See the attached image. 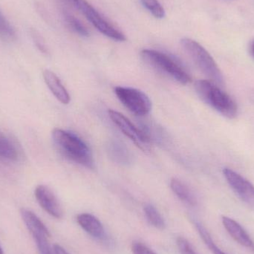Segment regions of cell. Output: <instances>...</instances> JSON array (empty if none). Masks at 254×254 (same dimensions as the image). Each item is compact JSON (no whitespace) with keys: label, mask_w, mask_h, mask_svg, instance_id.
Masks as SVG:
<instances>
[{"label":"cell","mask_w":254,"mask_h":254,"mask_svg":"<svg viewBox=\"0 0 254 254\" xmlns=\"http://www.w3.org/2000/svg\"><path fill=\"white\" fill-rule=\"evenodd\" d=\"M52 139L57 149L64 158L89 169L95 167L92 150L77 134L57 128L52 131Z\"/></svg>","instance_id":"6da1fadb"},{"label":"cell","mask_w":254,"mask_h":254,"mask_svg":"<svg viewBox=\"0 0 254 254\" xmlns=\"http://www.w3.org/2000/svg\"><path fill=\"white\" fill-rule=\"evenodd\" d=\"M194 86L198 97L218 113L230 119L237 116V103L217 85L210 80H199L195 81Z\"/></svg>","instance_id":"7a4b0ae2"},{"label":"cell","mask_w":254,"mask_h":254,"mask_svg":"<svg viewBox=\"0 0 254 254\" xmlns=\"http://www.w3.org/2000/svg\"><path fill=\"white\" fill-rule=\"evenodd\" d=\"M140 57L149 66L178 83L183 85L190 83V75L183 65L167 54L153 49H143Z\"/></svg>","instance_id":"3957f363"},{"label":"cell","mask_w":254,"mask_h":254,"mask_svg":"<svg viewBox=\"0 0 254 254\" xmlns=\"http://www.w3.org/2000/svg\"><path fill=\"white\" fill-rule=\"evenodd\" d=\"M182 47L189 55L200 71L218 86L224 84V77L220 68L208 52L195 40L190 38L182 39Z\"/></svg>","instance_id":"277c9868"},{"label":"cell","mask_w":254,"mask_h":254,"mask_svg":"<svg viewBox=\"0 0 254 254\" xmlns=\"http://www.w3.org/2000/svg\"><path fill=\"white\" fill-rule=\"evenodd\" d=\"M115 93L127 110L136 116H146L152 110L149 97L139 89L117 86L115 88Z\"/></svg>","instance_id":"5b68a950"},{"label":"cell","mask_w":254,"mask_h":254,"mask_svg":"<svg viewBox=\"0 0 254 254\" xmlns=\"http://www.w3.org/2000/svg\"><path fill=\"white\" fill-rule=\"evenodd\" d=\"M77 7L101 34L115 41H126L127 37L125 34L109 22L86 0H79Z\"/></svg>","instance_id":"8992f818"},{"label":"cell","mask_w":254,"mask_h":254,"mask_svg":"<svg viewBox=\"0 0 254 254\" xmlns=\"http://www.w3.org/2000/svg\"><path fill=\"white\" fill-rule=\"evenodd\" d=\"M108 113L113 123L119 127V129L137 147L140 148L143 152H147L150 151L151 139L146 131L134 126L127 117L119 112L110 110Z\"/></svg>","instance_id":"52a82bcc"},{"label":"cell","mask_w":254,"mask_h":254,"mask_svg":"<svg viewBox=\"0 0 254 254\" xmlns=\"http://www.w3.org/2000/svg\"><path fill=\"white\" fill-rule=\"evenodd\" d=\"M223 174L237 196L249 207L254 209V185L246 178L231 169H224Z\"/></svg>","instance_id":"ba28073f"},{"label":"cell","mask_w":254,"mask_h":254,"mask_svg":"<svg viewBox=\"0 0 254 254\" xmlns=\"http://www.w3.org/2000/svg\"><path fill=\"white\" fill-rule=\"evenodd\" d=\"M36 199L40 207L55 219H61L64 215L59 200L53 191L46 185H39L34 191Z\"/></svg>","instance_id":"9c48e42d"},{"label":"cell","mask_w":254,"mask_h":254,"mask_svg":"<svg viewBox=\"0 0 254 254\" xmlns=\"http://www.w3.org/2000/svg\"><path fill=\"white\" fill-rule=\"evenodd\" d=\"M222 224L227 232L237 243L254 252V242L240 223L228 216H222Z\"/></svg>","instance_id":"30bf717a"},{"label":"cell","mask_w":254,"mask_h":254,"mask_svg":"<svg viewBox=\"0 0 254 254\" xmlns=\"http://www.w3.org/2000/svg\"><path fill=\"white\" fill-rule=\"evenodd\" d=\"M43 75L45 83L55 98L63 104H69L71 101L69 93L56 74L50 70L46 69L43 71Z\"/></svg>","instance_id":"8fae6325"},{"label":"cell","mask_w":254,"mask_h":254,"mask_svg":"<svg viewBox=\"0 0 254 254\" xmlns=\"http://www.w3.org/2000/svg\"><path fill=\"white\" fill-rule=\"evenodd\" d=\"M20 214L25 226L28 228L30 234L32 235L33 238L43 236L51 237L50 232L47 227L34 212L28 209L22 208Z\"/></svg>","instance_id":"7c38bea8"},{"label":"cell","mask_w":254,"mask_h":254,"mask_svg":"<svg viewBox=\"0 0 254 254\" xmlns=\"http://www.w3.org/2000/svg\"><path fill=\"white\" fill-rule=\"evenodd\" d=\"M78 225L93 238L101 240L104 237V228L101 221L93 215L81 213L77 216Z\"/></svg>","instance_id":"4fadbf2b"},{"label":"cell","mask_w":254,"mask_h":254,"mask_svg":"<svg viewBox=\"0 0 254 254\" xmlns=\"http://www.w3.org/2000/svg\"><path fill=\"white\" fill-rule=\"evenodd\" d=\"M19 155L16 143L0 129V158L7 161H16Z\"/></svg>","instance_id":"5bb4252c"},{"label":"cell","mask_w":254,"mask_h":254,"mask_svg":"<svg viewBox=\"0 0 254 254\" xmlns=\"http://www.w3.org/2000/svg\"><path fill=\"white\" fill-rule=\"evenodd\" d=\"M170 188L176 196L188 205L194 206L197 204V200L192 191L182 181L173 179L170 182Z\"/></svg>","instance_id":"9a60e30c"},{"label":"cell","mask_w":254,"mask_h":254,"mask_svg":"<svg viewBox=\"0 0 254 254\" xmlns=\"http://www.w3.org/2000/svg\"><path fill=\"white\" fill-rule=\"evenodd\" d=\"M63 15H64L65 24L71 31L82 37H89V30L83 25V22L80 19H77L76 16L69 13L67 9H63Z\"/></svg>","instance_id":"2e32d148"},{"label":"cell","mask_w":254,"mask_h":254,"mask_svg":"<svg viewBox=\"0 0 254 254\" xmlns=\"http://www.w3.org/2000/svg\"><path fill=\"white\" fill-rule=\"evenodd\" d=\"M145 216L149 223L159 230L165 228L166 223L161 213L152 204H146L143 207Z\"/></svg>","instance_id":"e0dca14e"},{"label":"cell","mask_w":254,"mask_h":254,"mask_svg":"<svg viewBox=\"0 0 254 254\" xmlns=\"http://www.w3.org/2000/svg\"><path fill=\"white\" fill-rule=\"evenodd\" d=\"M195 224V228H196L197 231H198V234H199L200 237L202 239L203 242L204 244L208 247V249L211 251L212 253L213 254H226L225 252H222L213 242V239H212L211 236L209 234L208 231H207L205 228L201 225L198 221H195L194 222Z\"/></svg>","instance_id":"ac0fdd59"},{"label":"cell","mask_w":254,"mask_h":254,"mask_svg":"<svg viewBox=\"0 0 254 254\" xmlns=\"http://www.w3.org/2000/svg\"><path fill=\"white\" fill-rule=\"evenodd\" d=\"M0 37L4 40H13L16 38V30L0 10Z\"/></svg>","instance_id":"d6986e66"},{"label":"cell","mask_w":254,"mask_h":254,"mask_svg":"<svg viewBox=\"0 0 254 254\" xmlns=\"http://www.w3.org/2000/svg\"><path fill=\"white\" fill-rule=\"evenodd\" d=\"M140 1L154 17L163 19L165 16V10L158 0H140Z\"/></svg>","instance_id":"ffe728a7"},{"label":"cell","mask_w":254,"mask_h":254,"mask_svg":"<svg viewBox=\"0 0 254 254\" xmlns=\"http://www.w3.org/2000/svg\"><path fill=\"white\" fill-rule=\"evenodd\" d=\"M49 238L48 237H40L34 238L38 249L40 254H54L53 247L50 246Z\"/></svg>","instance_id":"44dd1931"},{"label":"cell","mask_w":254,"mask_h":254,"mask_svg":"<svg viewBox=\"0 0 254 254\" xmlns=\"http://www.w3.org/2000/svg\"><path fill=\"white\" fill-rule=\"evenodd\" d=\"M30 33H31L33 41H34V44L36 45L37 49L44 55H49V49H48L47 46H46V42H45L44 39L42 37L41 34L39 33V31L34 29V28H31Z\"/></svg>","instance_id":"7402d4cb"},{"label":"cell","mask_w":254,"mask_h":254,"mask_svg":"<svg viewBox=\"0 0 254 254\" xmlns=\"http://www.w3.org/2000/svg\"><path fill=\"white\" fill-rule=\"evenodd\" d=\"M177 246L182 254H198L195 252L190 243L184 237H179L177 239Z\"/></svg>","instance_id":"603a6c76"},{"label":"cell","mask_w":254,"mask_h":254,"mask_svg":"<svg viewBox=\"0 0 254 254\" xmlns=\"http://www.w3.org/2000/svg\"><path fill=\"white\" fill-rule=\"evenodd\" d=\"M131 252L133 254H156L151 250L146 245L140 242H134L131 245Z\"/></svg>","instance_id":"cb8c5ba5"},{"label":"cell","mask_w":254,"mask_h":254,"mask_svg":"<svg viewBox=\"0 0 254 254\" xmlns=\"http://www.w3.org/2000/svg\"><path fill=\"white\" fill-rule=\"evenodd\" d=\"M63 5L68 6L70 7H77L79 0H59Z\"/></svg>","instance_id":"d4e9b609"},{"label":"cell","mask_w":254,"mask_h":254,"mask_svg":"<svg viewBox=\"0 0 254 254\" xmlns=\"http://www.w3.org/2000/svg\"><path fill=\"white\" fill-rule=\"evenodd\" d=\"M54 254H68L62 246L55 244L53 246Z\"/></svg>","instance_id":"484cf974"},{"label":"cell","mask_w":254,"mask_h":254,"mask_svg":"<svg viewBox=\"0 0 254 254\" xmlns=\"http://www.w3.org/2000/svg\"><path fill=\"white\" fill-rule=\"evenodd\" d=\"M251 50H252V55L254 57V43H252V48H251Z\"/></svg>","instance_id":"4316f807"},{"label":"cell","mask_w":254,"mask_h":254,"mask_svg":"<svg viewBox=\"0 0 254 254\" xmlns=\"http://www.w3.org/2000/svg\"><path fill=\"white\" fill-rule=\"evenodd\" d=\"M4 254V252H3L2 249H1V246H0V254Z\"/></svg>","instance_id":"83f0119b"}]
</instances>
